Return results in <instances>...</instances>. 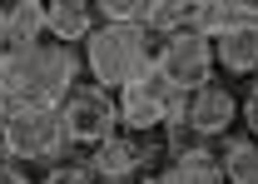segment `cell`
Segmentation results:
<instances>
[{
	"instance_id": "15",
	"label": "cell",
	"mask_w": 258,
	"mask_h": 184,
	"mask_svg": "<svg viewBox=\"0 0 258 184\" xmlns=\"http://www.w3.org/2000/svg\"><path fill=\"white\" fill-rule=\"evenodd\" d=\"M219 164L228 184H258V140H228Z\"/></svg>"
},
{
	"instance_id": "17",
	"label": "cell",
	"mask_w": 258,
	"mask_h": 184,
	"mask_svg": "<svg viewBox=\"0 0 258 184\" xmlns=\"http://www.w3.org/2000/svg\"><path fill=\"white\" fill-rule=\"evenodd\" d=\"M40 184H95V179H90V169H85V164H55Z\"/></svg>"
},
{
	"instance_id": "6",
	"label": "cell",
	"mask_w": 258,
	"mask_h": 184,
	"mask_svg": "<svg viewBox=\"0 0 258 184\" xmlns=\"http://www.w3.org/2000/svg\"><path fill=\"white\" fill-rule=\"evenodd\" d=\"M154 70H159L164 80L174 85V90H204V85H214V45L204 40V35H169L159 50H154Z\"/></svg>"
},
{
	"instance_id": "9",
	"label": "cell",
	"mask_w": 258,
	"mask_h": 184,
	"mask_svg": "<svg viewBox=\"0 0 258 184\" xmlns=\"http://www.w3.org/2000/svg\"><path fill=\"white\" fill-rule=\"evenodd\" d=\"M45 35H50V45L75 50L95 35V10L85 0H55V5H45Z\"/></svg>"
},
{
	"instance_id": "2",
	"label": "cell",
	"mask_w": 258,
	"mask_h": 184,
	"mask_svg": "<svg viewBox=\"0 0 258 184\" xmlns=\"http://www.w3.org/2000/svg\"><path fill=\"white\" fill-rule=\"evenodd\" d=\"M80 65L90 70L99 90H124L129 80L154 70V40L144 25H95Z\"/></svg>"
},
{
	"instance_id": "5",
	"label": "cell",
	"mask_w": 258,
	"mask_h": 184,
	"mask_svg": "<svg viewBox=\"0 0 258 184\" xmlns=\"http://www.w3.org/2000/svg\"><path fill=\"white\" fill-rule=\"evenodd\" d=\"M60 124H64V145H80V150H95L104 140H114L119 134L114 95L99 90V85H75L60 100Z\"/></svg>"
},
{
	"instance_id": "1",
	"label": "cell",
	"mask_w": 258,
	"mask_h": 184,
	"mask_svg": "<svg viewBox=\"0 0 258 184\" xmlns=\"http://www.w3.org/2000/svg\"><path fill=\"white\" fill-rule=\"evenodd\" d=\"M80 55L40 40L30 50H0V100L5 110H25V105H55L80 85Z\"/></svg>"
},
{
	"instance_id": "13",
	"label": "cell",
	"mask_w": 258,
	"mask_h": 184,
	"mask_svg": "<svg viewBox=\"0 0 258 184\" xmlns=\"http://www.w3.org/2000/svg\"><path fill=\"white\" fill-rule=\"evenodd\" d=\"M194 15H199V0H149L144 30H149V40H169V35L194 30Z\"/></svg>"
},
{
	"instance_id": "19",
	"label": "cell",
	"mask_w": 258,
	"mask_h": 184,
	"mask_svg": "<svg viewBox=\"0 0 258 184\" xmlns=\"http://www.w3.org/2000/svg\"><path fill=\"white\" fill-rule=\"evenodd\" d=\"M0 184H35V179H30V174H20L15 164H5V159H0Z\"/></svg>"
},
{
	"instance_id": "11",
	"label": "cell",
	"mask_w": 258,
	"mask_h": 184,
	"mask_svg": "<svg viewBox=\"0 0 258 184\" xmlns=\"http://www.w3.org/2000/svg\"><path fill=\"white\" fill-rule=\"evenodd\" d=\"M164 184H224V164L209 145H189L174 154V164L159 174Z\"/></svg>"
},
{
	"instance_id": "18",
	"label": "cell",
	"mask_w": 258,
	"mask_h": 184,
	"mask_svg": "<svg viewBox=\"0 0 258 184\" xmlns=\"http://www.w3.org/2000/svg\"><path fill=\"white\" fill-rule=\"evenodd\" d=\"M238 120L248 124V140H258V80H253V90H248V100H243V110H238Z\"/></svg>"
},
{
	"instance_id": "14",
	"label": "cell",
	"mask_w": 258,
	"mask_h": 184,
	"mask_svg": "<svg viewBox=\"0 0 258 184\" xmlns=\"http://www.w3.org/2000/svg\"><path fill=\"white\" fill-rule=\"evenodd\" d=\"M45 40V5L40 0H20L5 10V50H30Z\"/></svg>"
},
{
	"instance_id": "10",
	"label": "cell",
	"mask_w": 258,
	"mask_h": 184,
	"mask_svg": "<svg viewBox=\"0 0 258 184\" xmlns=\"http://www.w3.org/2000/svg\"><path fill=\"white\" fill-rule=\"evenodd\" d=\"M209 45H214V65H224L228 75H258V25H233Z\"/></svg>"
},
{
	"instance_id": "21",
	"label": "cell",
	"mask_w": 258,
	"mask_h": 184,
	"mask_svg": "<svg viewBox=\"0 0 258 184\" xmlns=\"http://www.w3.org/2000/svg\"><path fill=\"white\" fill-rule=\"evenodd\" d=\"M139 184H164V179H159V174H144V179H139Z\"/></svg>"
},
{
	"instance_id": "22",
	"label": "cell",
	"mask_w": 258,
	"mask_h": 184,
	"mask_svg": "<svg viewBox=\"0 0 258 184\" xmlns=\"http://www.w3.org/2000/svg\"><path fill=\"white\" fill-rule=\"evenodd\" d=\"M0 124H5V100H0Z\"/></svg>"
},
{
	"instance_id": "3",
	"label": "cell",
	"mask_w": 258,
	"mask_h": 184,
	"mask_svg": "<svg viewBox=\"0 0 258 184\" xmlns=\"http://www.w3.org/2000/svg\"><path fill=\"white\" fill-rule=\"evenodd\" d=\"M0 150L5 159H25V164H50L60 159L64 145V124L55 105H25V110H5L0 124Z\"/></svg>"
},
{
	"instance_id": "7",
	"label": "cell",
	"mask_w": 258,
	"mask_h": 184,
	"mask_svg": "<svg viewBox=\"0 0 258 184\" xmlns=\"http://www.w3.org/2000/svg\"><path fill=\"white\" fill-rule=\"evenodd\" d=\"M238 120V100L228 95V85H204V90L184 95V129L194 140H224Z\"/></svg>"
},
{
	"instance_id": "20",
	"label": "cell",
	"mask_w": 258,
	"mask_h": 184,
	"mask_svg": "<svg viewBox=\"0 0 258 184\" xmlns=\"http://www.w3.org/2000/svg\"><path fill=\"white\" fill-rule=\"evenodd\" d=\"M0 50H5V10H0Z\"/></svg>"
},
{
	"instance_id": "12",
	"label": "cell",
	"mask_w": 258,
	"mask_h": 184,
	"mask_svg": "<svg viewBox=\"0 0 258 184\" xmlns=\"http://www.w3.org/2000/svg\"><path fill=\"white\" fill-rule=\"evenodd\" d=\"M233 25H258V5H243V0H199L194 35L214 40V35L233 30Z\"/></svg>"
},
{
	"instance_id": "4",
	"label": "cell",
	"mask_w": 258,
	"mask_h": 184,
	"mask_svg": "<svg viewBox=\"0 0 258 184\" xmlns=\"http://www.w3.org/2000/svg\"><path fill=\"white\" fill-rule=\"evenodd\" d=\"M114 110H119V124L129 134H149V129H164V124L184 120V90H174L159 70H149V75L129 80L119 90Z\"/></svg>"
},
{
	"instance_id": "16",
	"label": "cell",
	"mask_w": 258,
	"mask_h": 184,
	"mask_svg": "<svg viewBox=\"0 0 258 184\" xmlns=\"http://www.w3.org/2000/svg\"><path fill=\"white\" fill-rule=\"evenodd\" d=\"M144 5L149 0H104L99 15H104V25H144Z\"/></svg>"
},
{
	"instance_id": "8",
	"label": "cell",
	"mask_w": 258,
	"mask_h": 184,
	"mask_svg": "<svg viewBox=\"0 0 258 184\" xmlns=\"http://www.w3.org/2000/svg\"><path fill=\"white\" fill-rule=\"evenodd\" d=\"M90 179L95 184H124L134 179L139 169H144V145L134 140V134H114V140H104L90 150Z\"/></svg>"
}]
</instances>
